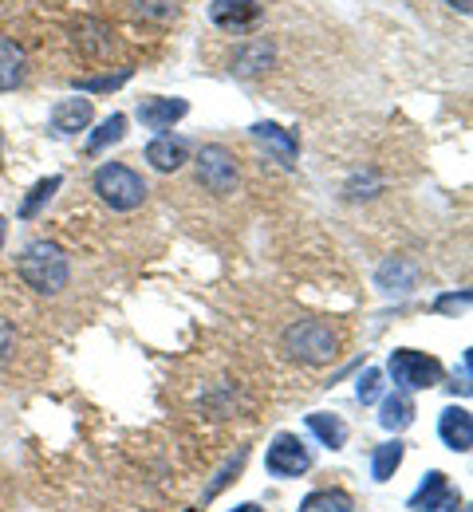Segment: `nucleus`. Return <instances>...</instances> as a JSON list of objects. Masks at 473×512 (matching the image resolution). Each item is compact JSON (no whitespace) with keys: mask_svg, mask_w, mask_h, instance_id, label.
<instances>
[{"mask_svg":"<svg viewBox=\"0 0 473 512\" xmlns=\"http://www.w3.org/2000/svg\"><path fill=\"white\" fill-rule=\"evenodd\" d=\"M379 422H383V430H395V434L414 422V402H410L406 390H395L391 398H383V414H379Z\"/></svg>","mask_w":473,"mask_h":512,"instance_id":"obj_17","label":"nucleus"},{"mask_svg":"<svg viewBox=\"0 0 473 512\" xmlns=\"http://www.w3.org/2000/svg\"><path fill=\"white\" fill-rule=\"evenodd\" d=\"M272 60H276V52H272L269 40H253V44H241L233 52V71L237 75H261L272 67Z\"/></svg>","mask_w":473,"mask_h":512,"instance_id":"obj_16","label":"nucleus"},{"mask_svg":"<svg viewBox=\"0 0 473 512\" xmlns=\"http://www.w3.org/2000/svg\"><path fill=\"white\" fill-rule=\"evenodd\" d=\"M123 134H127V115H111V119H107L103 127L91 134L87 150H91V154H103V150H107V146H115V142H119Z\"/></svg>","mask_w":473,"mask_h":512,"instance_id":"obj_22","label":"nucleus"},{"mask_svg":"<svg viewBox=\"0 0 473 512\" xmlns=\"http://www.w3.org/2000/svg\"><path fill=\"white\" fill-rule=\"evenodd\" d=\"M186 111H190L186 99H146L138 107V119H142V127L150 130H170L178 119H186Z\"/></svg>","mask_w":473,"mask_h":512,"instance_id":"obj_12","label":"nucleus"},{"mask_svg":"<svg viewBox=\"0 0 473 512\" xmlns=\"http://www.w3.org/2000/svg\"><path fill=\"white\" fill-rule=\"evenodd\" d=\"M28 79V56L16 40L0 36V91H16Z\"/></svg>","mask_w":473,"mask_h":512,"instance_id":"obj_14","label":"nucleus"},{"mask_svg":"<svg viewBox=\"0 0 473 512\" xmlns=\"http://www.w3.org/2000/svg\"><path fill=\"white\" fill-rule=\"evenodd\" d=\"M375 280H379V288H383L387 296H406V292H414V284H418V268H414L410 260H403V256H395V260L379 264Z\"/></svg>","mask_w":473,"mask_h":512,"instance_id":"obj_13","label":"nucleus"},{"mask_svg":"<svg viewBox=\"0 0 473 512\" xmlns=\"http://www.w3.org/2000/svg\"><path fill=\"white\" fill-rule=\"evenodd\" d=\"M60 186H64V178H60V174H52V178L36 182V186L28 190V201L20 205V217H24V221H28V217H36V213H40V209H44V205L52 201V193L60 190Z\"/></svg>","mask_w":473,"mask_h":512,"instance_id":"obj_21","label":"nucleus"},{"mask_svg":"<svg viewBox=\"0 0 473 512\" xmlns=\"http://www.w3.org/2000/svg\"><path fill=\"white\" fill-rule=\"evenodd\" d=\"M458 512H470V509H458Z\"/></svg>","mask_w":473,"mask_h":512,"instance_id":"obj_33","label":"nucleus"},{"mask_svg":"<svg viewBox=\"0 0 473 512\" xmlns=\"http://www.w3.org/2000/svg\"><path fill=\"white\" fill-rule=\"evenodd\" d=\"M446 4H450V8H458L462 16H470V8H473V0H446Z\"/></svg>","mask_w":473,"mask_h":512,"instance_id":"obj_30","label":"nucleus"},{"mask_svg":"<svg viewBox=\"0 0 473 512\" xmlns=\"http://www.w3.org/2000/svg\"><path fill=\"white\" fill-rule=\"evenodd\" d=\"M245 461H249V449L241 446V449H237V457H229V465L221 469V477H217V485H213V489H209L205 497H217V493H221V489H225V485L233 481V473H241V465H245Z\"/></svg>","mask_w":473,"mask_h":512,"instance_id":"obj_27","label":"nucleus"},{"mask_svg":"<svg viewBox=\"0 0 473 512\" xmlns=\"http://www.w3.org/2000/svg\"><path fill=\"white\" fill-rule=\"evenodd\" d=\"M71 44L87 56V60H107L115 52V28L107 20L83 16L79 24H71Z\"/></svg>","mask_w":473,"mask_h":512,"instance_id":"obj_7","label":"nucleus"},{"mask_svg":"<svg viewBox=\"0 0 473 512\" xmlns=\"http://www.w3.org/2000/svg\"><path fill=\"white\" fill-rule=\"evenodd\" d=\"M131 79V67H123L119 75H99V79H75V91H115Z\"/></svg>","mask_w":473,"mask_h":512,"instance_id":"obj_25","label":"nucleus"},{"mask_svg":"<svg viewBox=\"0 0 473 512\" xmlns=\"http://www.w3.org/2000/svg\"><path fill=\"white\" fill-rule=\"evenodd\" d=\"M198 182H202L209 193H217V197H225V193L237 190V182H241V170H237V158L225 150V146H202V154H198Z\"/></svg>","mask_w":473,"mask_h":512,"instance_id":"obj_5","label":"nucleus"},{"mask_svg":"<svg viewBox=\"0 0 473 512\" xmlns=\"http://www.w3.org/2000/svg\"><path fill=\"white\" fill-rule=\"evenodd\" d=\"M229 512H265L261 505H237V509H229Z\"/></svg>","mask_w":473,"mask_h":512,"instance_id":"obj_31","label":"nucleus"},{"mask_svg":"<svg viewBox=\"0 0 473 512\" xmlns=\"http://www.w3.org/2000/svg\"><path fill=\"white\" fill-rule=\"evenodd\" d=\"M135 16L146 24H170L178 16V0H135Z\"/></svg>","mask_w":473,"mask_h":512,"instance_id":"obj_23","label":"nucleus"},{"mask_svg":"<svg viewBox=\"0 0 473 512\" xmlns=\"http://www.w3.org/2000/svg\"><path fill=\"white\" fill-rule=\"evenodd\" d=\"M16 272L36 296H60L71 280L68 253L56 241H32L16 260Z\"/></svg>","mask_w":473,"mask_h":512,"instance_id":"obj_1","label":"nucleus"},{"mask_svg":"<svg viewBox=\"0 0 473 512\" xmlns=\"http://www.w3.org/2000/svg\"><path fill=\"white\" fill-rule=\"evenodd\" d=\"M391 379L399 383V390H430L442 383V363L426 351L399 347V351H391Z\"/></svg>","mask_w":473,"mask_h":512,"instance_id":"obj_4","label":"nucleus"},{"mask_svg":"<svg viewBox=\"0 0 473 512\" xmlns=\"http://www.w3.org/2000/svg\"><path fill=\"white\" fill-rule=\"evenodd\" d=\"M308 430H312V434H316L328 449L347 446V426L339 422L336 414H308Z\"/></svg>","mask_w":473,"mask_h":512,"instance_id":"obj_18","label":"nucleus"},{"mask_svg":"<svg viewBox=\"0 0 473 512\" xmlns=\"http://www.w3.org/2000/svg\"><path fill=\"white\" fill-rule=\"evenodd\" d=\"M8 351H12V331H8V323H0V363L8 359Z\"/></svg>","mask_w":473,"mask_h":512,"instance_id":"obj_29","label":"nucleus"},{"mask_svg":"<svg viewBox=\"0 0 473 512\" xmlns=\"http://www.w3.org/2000/svg\"><path fill=\"white\" fill-rule=\"evenodd\" d=\"M470 304V292H462V296H442L438 300V312H454V308H466Z\"/></svg>","mask_w":473,"mask_h":512,"instance_id":"obj_28","label":"nucleus"},{"mask_svg":"<svg viewBox=\"0 0 473 512\" xmlns=\"http://www.w3.org/2000/svg\"><path fill=\"white\" fill-rule=\"evenodd\" d=\"M308 465H312V453L304 449V442L296 438V434H276L272 438L269 453H265V469H269L272 477H300V473H308Z\"/></svg>","mask_w":473,"mask_h":512,"instance_id":"obj_6","label":"nucleus"},{"mask_svg":"<svg viewBox=\"0 0 473 512\" xmlns=\"http://www.w3.org/2000/svg\"><path fill=\"white\" fill-rule=\"evenodd\" d=\"M209 16H213L217 28L241 32V28H249V24L261 20V4L257 0H213L209 4Z\"/></svg>","mask_w":473,"mask_h":512,"instance_id":"obj_10","label":"nucleus"},{"mask_svg":"<svg viewBox=\"0 0 473 512\" xmlns=\"http://www.w3.org/2000/svg\"><path fill=\"white\" fill-rule=\"evenodd\" d=\"M146 162H150L154 170H162V174L182 170V166L190 162V146H186V138H170V134H162V138H154V142L146 146Z\"/></svg>","mask_w":473,"mask_h":512,"instance_id":"obj_11","label":"nucleus"},{"mask_svg":"<svg viewBox=\"0 0 473 512\" xmlns=\"http://www.w3.org/2000/svg\"><path fill=\"white\" fill-rule=\"evenodd\" d=\"M95 193H99V201L103 205H111L115 213H135L138 205L146 201V182H142V174L131 170V166H123V162H107V166H99L95 170Z\"/></svg>","mask_w":473,"mask_h":512,"instance_id":"obj_3","label":"nucleus"},{"mask_svg":"<svg viewBox=\"0 0 473 512\" xmlns=\"http://www.w3.org/2000/svg\"><path fill=\"white\" fill-rule=\"evenodd\" d=\"M379 390H383V371H375V367H371V371H363V375H359L355 394H359V402H363V406H371V402L379 398Z\"/></svg>","mask_w":473,"mask_h":512,"instance_id":"obj_26","label":"nucleus"},{"mask_svg":"<svg viewBox=\"0 0 473 512\" xmlns=\"http://www.w3.org/2000/svg\"><path fill=\"white\" fill-rule=\"evenodd\" d=\"M253 134H257L261 142L276 146L284 162H292V158H296V138H292V134H284V130L276 127V123H257V127H253Z\"/></svg>","mask_w":473,"mask_h":512,"instance_id":"obj_24","label":"nucleus"},{"mask_svg":"<svg viewBox=\"0 0 473 512\" xmlns=\"http://www.w3.org/2000/svg\"><path fill=\"white\" fill-rule=\"evenodd\" d=\"M403 457H406V446L399 442V438L387 442V446H379L375 449V457H371V477H375V481H391L395 469L403 465Z\"/></svg>","mask_w":473,"mask_h":512,"instance_id":"obj_19","label":"nucleus"},{"mask_svg":"<svg viewBox=\"0 0 473 512\" xmlns=\"http://www.w3.org/2000/svg\"><path fill=\"white\" fill-rule=\"evenodd\" d=\"M4 233H8V225H4V217H0V249H4Z\"/></svg>","mask_w":473,"mask_h":512,"instance_id":"obj_32","label":"nucleus"},{"mask_svg":"<svg viewBox=\"0 0 473 512\" xmlns=\"http://www.w3.org/2000/svg\"><path fill=\"white\" fill-rule=\"evenodd\" d=\"M351 509H355V501L343 489H320V493L304 497V505H300V512H351Z\"/></svg>","mask_w":473,"mask_h":512,"instance_id":"obj_20","label":"nucleus"},{"mask_svg":"<svg viewBox=\"0 0 473 512\" xmlns=\"http://www.w3.org/2000/svg\"><path fill=\"white\" fill-rule=\"evenodd\" d=\"M91 115H95V111H91V99H64V103H56V111H52V130L71 138V134L87 130Z\"/></svg>","mask_w":473,"mask_h":512,"instance_id":"obj_15","label":"nucleus"},{"mask_svg":"<svg viewBox=\"0 0 473 512\" xmlns=\"http://www.w3.org/2000/svg\"><path fill=\"white\" fill-rule=\"evenodd\" d=\"M406 509L414 512H450L458 509V493L450 489V481H446V473H426V481L418 485V493L406 501Z\"/></svg>","mask_w":473,"mask_h":512,"instance_id":"obj_8","label":"nucleus"},{"mask_svg":"<svg viewBox=\"0 0 473 512\" xmlns=\"http://www.w3.org/2000/svg\"><path fill=\"white\" fill-rule=\"evenodd\" d=\"M284 355L304 367H324L339 355V335L320 320H300L284 331Z\"/></svg>","mask_w":473,"mask_h":512,"instance_id":"obj_2","label":"nucleus"},{"mask_svg":"<svg viewBox=\"0 0 473 512\" xmlns=\"http://www.w3.org/2000/svg\"><path fill=\"white\" fill-rule=\"evenodd\" d=\"M438 438L446 442V449H454V453H470L473 449V418L466 406H450V410H442V418H438Z\"/></svg>","mask_w":473,"mask_h":512,"instance_id":"obj_9","label":"nucleus"}]
</instances>
